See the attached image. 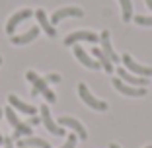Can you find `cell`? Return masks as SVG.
<instances>
[{
    "instance_id": "obj_17",
    "label": "cell",
    "mask_w": 152,
    "mask_h": 148,
    "mask_svg": "<svg viewBox=\"0 0 152 148\" xmlns=\"http://www.w3.org/2000/svg\"><path fill=\"white\" fill-rule=\"evenodd\" d=\"M35 18H37L39 26L45 29V33H47L49 37H55V35H57V29H55V26L49 22V20H47V16H45L43 10H37V12H35Z\"/></svg>"
},
{
    "instance_id": "obj_9",
    "label": "cell",
    "mask_w": 152,
    "mask_h": 148,
    "mask_svg": "<svg viewBox=\"0 0 152 148\" xmlns=\"http://www.w3.org/2000/svg\"><path fill=\"white\" fill-rule=\"evenodd\" d=\"M121 61H123V64H125V66L129 68L131 72H134V74H140L142 78H144V76H152V68H150V66H142V64H139V63H134L131 55L125 53Z\"/></svg>"
},
{
    "instance_id": "obj_8",
    "label": "cell",
    "mask_w": 152,
    "mask_h": 148,
    "mask_svg": "<svg viewBox=\"0 0 152 148\" xmlns=\"http://www.w3.org/2000/svg\"><path fill=\"white\" fill-rule=\"evenodd\" d=\"M84 16V12H82V8H76V6H68V8H61L57 10V12L51 16V23H58L61 20L64 18H82Z\"/></svg>"
},
{
    "instance_id": "obj_29",
    "label": "cell",
    "mask_w": 152,
    "mask_h": 148,
    "mask_svg": "<svg viewBox=\"0 0 152 148\" xmlns=\"http://www.w3.org/2000/svg\"><path fill=\"white\" fill-rule=\"evenodd\" d=\"M146 148H152V146H146Z\"/></svg>"
},
{
    "instance_id": "obj_21",
    "label": "cell",
    "mask_w": 152,
    "mask_h": 148,
    "mask_svg": "<svg viewBox=\"0 0 152 148\" xmlns=\"http://www.w3.org/2000/svg\"><path fill=\"white\" fill-rule=\"evenodd\" d=\"M61 148H76V135H68L66 142H64Z\"/></svg>"
},
{
    "instance_id": "obj_1",
    "label": "cell",
    "mask_w": 152,
    "mask_h": 148,
    "mask_svg": "<svg viewBox=\"0 0 152 148\" xmlns=\"http://www.w3.org/2000/svg\"><path fill=\"white\" fill-rule=\"evenodd\" d=\"M26 80H27V82H31V86H33L31 96H39V94H43V96H45V99H47L49 103H53L55 99H57V96H55L53 92L49 90V86H47V80H45V78H41V76H37L33 70H27V72H26Z\"/></svg>"
},
{
    "instance_id": "obj_14",
    "label": "cell",
    "mask_w": 152,
    "mask_h": 148,
    "mask_svg": "<svg viewBox=\"0 0 152 148\" xmlns=\"http://www.w3.org/2000/svg\"><path fill=\"white\" fill-rule=\"evenodd\" d=\"M117 74L121 76V80H125L127 84H131V86H137V88H144V86L148 84L146 78H139V76H134V74H131L129 70H123V68H119Z\"/></svg>"
},
{
    "instance_id": "obj_13",
    "label": "cell",
    "mask_w": 152,
    "mask_h": 148,
    "mask_svg": "<svg viewBox=\"0 0 152 148\" xmlns=\"http://www.w3.org/2000/svg\"><path fill=\"white\" fill-rule=\"evenodd\" d=\"M18 148H51V144L45 139L27 136V139H18Z\"/></svg>"
},
{
    "instance_id": "obj_12",
    "label": "cell",
    "mask_w": 152,
    "mask_h": 148,
    "mask_svg": "<svg viewBox=\"0 0 152 148\" xmlns=\"http://www.w3.org/2000/svg\"><path fill=\"white\" fill-rule=\"evenodd\" d=\"M74 57L78 58V61H80V63L84 64L86 68H92V70H98V68H102V66H99V63H98V61H94V58L90 57V55L86 53V51L82 49L80 45H78V47H74Z\"/></svg>"
},
{
    "instance_id": "obj_18",
    "label": "cell",
    "mask_w": 152,
    "mask_h": 148,
    "mask_svg": "<svg viewBox=\"0 0 152 148\" xmlns=\"http://www.w3.org/2000/svg\"><path fill=\"white\" fill-rule=\"evenodd\" d=\"M94 57H96V61L99 63V66L107 72V74H109V72H113V63L107 58V55H103L102 49H94Z\"/></svg>"
},
{
    "instance_id": "obj_28",
    "label": "cell",
    "mask_w": 152,
    "mask_h": 148,
    "mask_svg": "<svg viewBox=\"0 0 152 148\" xmlns=\"http://www.w3.org/2000/svg\"><path fill=\"white\" fill-rule=\"evenodd\" d=\"M0 64H2V57H0Z\"/></svg>"
},
{
    "instance_id": "obj_16",
    "label": "cell",
    "mask_w": 152,
    "mask_h": 148,
    "mask_svg": "<svg viewBox=\"0 0 152 148\" xmlns=\"http://www.w3.org/2000/svg\"><path fill=\"white\" fill-rule=\"evenodd\" d=\"M37 35H39V29L33 27V29L22 33V35H12V37H10V41H12V45H27L29 41L37 39Z\"/></svg>"
},
{
    "instance_id": "obj_27",
    "label": "cell",
    "mask_w": 152,
    "mask_h": 148,
    "mask_svg": "<svg viewBox=\"0 0 152 148\" xmlns=\"http://www.w3.org/2000/svg\"><path fill=\"white\" fill-rule=\"evenodd\" d=\"M109 148H121V146H119V144H115V142H111V144H109Z\"/></svg>"
},
{
    "instance_id": "obj_3",
    "label": "cell",
    "mask_w": 152,
    "mask_h": 148,
    "mask_svg": "<svg viewBox=\"0 0 152 148\" xmlns=\"http://www.w3.org/2000/svg\"><path fill=\"white\" fill-rule=\"evenodd\" d=\"M78 94H80L82 101H84L88 107L96 109V111H107V103L102 101V99H98V98H94V96L90 94V90H88L86 84H78Z\"/></svg>"
},
{
    "instance_id": "obj_10",
    "label": "cell",
    "mask_w": 152,
    "mask_h": 148,
    "mask_svg": "<svg viewBox=\"0 0 152 148\" xmlns=\"http://www.w3.org/2000/svg\"><path fill=\"white\" fill-rule=\"evenodd\" d=\"M58 125H61V127H70V129L74 131V135H78V139H80V140L88 139L86 129L80 125V121H76L74 117H61V119H58Z\"/></svg>"
},
{
    "instance_id": "obj_26",
    "label": "cell",
    "mask_w": 152,
    "mask_h": 148,
    "mask_svg": "<svg viewBox=\"0 0 152 148\" xmlns=\"http://www.w3.org/2000/svg\"><path fill=\"white\" fill-rule=\"evenodd\" d=\"M146 6H148V10H152V0H146Z\"/></svg>"
},
{
    "instance_id": "obj_11",
    "label": "cell",
    "mask_w": 152,
    "mask_h": 148,
    "mask_svg": "<svg viewBox=\"0 0 152 148\" xmlns=\"http://www.w3.org/2000/svg\"><path fill=\"white\" fill-rule=\"evenodd\" d=\"M99 45H102L103 55H107V58L111 61V63L119 61V55H117L115 51H113V47H111V37H109V31H107V29H103L102 35H99Z\"/></svg>"
},
{
    "instance_id": "obj_4",
    "label": "cell",
    "mask_w": 152,
    "mask_h": 148,
    "mask_svg": "<svg viewBox=\"0 0 152 148\" xmlns=\"http://www.w3.org/2000/svg\"><path fill=\"white\" fill-rule=\"evenodd\" d=\"M80 41H86V43H98L99 35H96L94 31H88V29H80V31H74L70 35L64 37V45H74V43H80Z\"/></svg>"
},
{
    "instance_id": "obj_24",
    "label": "cell",
    "mask_w": 152,
    "mask_h": 148,
    "mask_svg": "<svg viewBox=\"0 0 152 148\" xmlns=\"http://www.w3.org/2000/svg\"><path fill=\"white\" fill-rule=\"evenodd\" d=\"M39 119H37V117L35 115H31V119H29V123H27V125H29V127H33V125H39Z\"/></svg>"
},
{
    "instance_id": "obj_2",
    "label": "cell",
    "mask_w": 152,
    "mask_h": 148,
    "mask_svg": "<svg viewBox=\"0 0 152 148\" xmlns=\"http://www.w3.org/2000/svg\"><path fill=\"white\" fill-rule=\"evenodd\" d=\"M4 115H6V119H8V123L14 127V139H20L22 135H26V136L31 135V127L27 125V123L20 121L18 115H16V111H14V107H6Z\"/></svg>"
},
{
    "instance_id": "obj_15",
    "label": "cell",
    "mask_w": 152,
    "mask_h": 148,
    "mask_svg": "<svg viewBox=\"0 0 152 148\" xmlns=\"http://www.w3.org/2000/svg\"><path fill=\"white\" fill-rule=\"evenodd\" d=\"M8 103H10V107L18 109V111L26 113V115H35V111H37L35 107H31V105H27L26 101H22L18 96H10V98H8Z\"/></svg>"
},
{
    "instance_id": "obj_5",
    "label": "cell",
    "mask_w": 152,
    "mask_h": 148,
    "mask_svg": "<svg viewBox=\"0 0 152 148\" xmlns=\"http://www.w3.org/2000/svg\"><path fill=\"white\" fill-rule=\"evenodd\" d=\"M41 123L45 125V129L49 131L51 135H57V136H64V127L57 125L51 117V111L47 105H41Z\"/></svg>"
},
{
    "instance_id": "obj_25",
    "label": "cell",
    "mask_w": 152,
    "mask_h": 148,
    "mask_svg": "<svg viewBox=\"0 0 152 148\" xmlns=\"http://www.w3.org/2000/svg\"><path fill=\"white\" fill-rule=\"evenodd\" d=\"M0 119H2V111H0ZM4 142V136H2V133H0V144Z\"/></svg>"
},
{
    "instance_id": "obj_22",
    "label": "cell",
    "mask_w": 152,
    "mask_h": 148,
    "mask_svg": "<svg viewBox=\"0 0 152 148\" xmlns=\"http://www.w3.org/2000/svg\"><path fill=\"white\" fill-rule=\"evenodd\" d=\"M45 80L47 82H53V84H57V82H61V76H58V74H49V76H45Z\"/></svg>"
},
{
    "instance_id": "obj_23",
    "label": "cell",
    "mask_w": 152,
    "mask_h": 148,
    "mask_svg": "<svg viewBox=\"0 0 152 148\" xmlns=\"http://www.w3.org/2000/svg\"><path fill=\"white\" fill-rule=\"evenodd\" d=\"M4 148H14V136H4Z\"/></svg>"
},
{
    "instance_id": "obj_6",
    "label": "cell",
    "mask_w": 152,
    "mask_h": 148,
    "mask_svg": "<svg viewBox=\"0 0 152 148\" xmlns=\"http://www.w3.org/2000/svg\"><path fill=\"white\" fill-rule=\"evenodd\" d=\"M33 14H35V12H31V10H27V8H23V10H20V12H16L12 18L8 20V23H6V33L12 37V35H14V29H16V27H18L22 22L29 20Z\"/></svg>"
},
{
    "instance_id": "obj_20",
    "label": "cell",
    "mask_w": 152,
    "mask_h": 148,
    "mask_svg": "<svg viewBox=\"0 0 152 148\" xmlns=\"http://www.w3.org/2000/svg\"><path fill=\"white\" fill-rule=\"evenodd\" d=\"M134 22L139 23V26H144V27H150L152 26V16H137Z\"/></svg>"
},
{
    "instance_id": "obj_19",
    "label": "cell",
    "mask_w": 152,
    "mask_h": 148,
    "mask_svg": "<svg viewBox=\"0 0 152 148\" xmlns=\"http://www.w3.org/2000/svg\"><path fill=\"white\" fill-rule=\"evenodd\" d=\"M119 4H121L123 22H131V20H133V2H131V0H119Z\"/></svg>"
},
{
    "instance_id": "obj_7",
    "label": "cell",
    "mask_w": 152,
    "mask_h": 148,
    "mask_svg": "<svg viewBox=\"0 0 152 148\" xmlns=\"http://www.w3.org/2000/svg\"><path fill=\"white\" fill-rule=\"evenodd\" d=\"M113 88H115L117 92H121L123 96H131V98H142V96L146 94L144 88H137V86H131V84H123L121 78H115V80H113Z\"/></svg>"
}]
</instances>
